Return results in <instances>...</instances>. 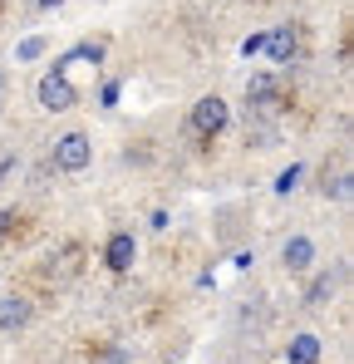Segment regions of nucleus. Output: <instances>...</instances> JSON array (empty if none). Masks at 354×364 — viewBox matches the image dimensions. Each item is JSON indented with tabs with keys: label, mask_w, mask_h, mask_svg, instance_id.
I'll return each mask as SVG.
<instances>
[{
	"label": "nucleus",
	"mask_w": 354,
	"mask_h": 364,
	"mask_svg": "<svg viewBox=\"0 0 354 364\" xmlns=\"http://www.w3.org/2000/svg\"><path fill=\"white\" fill-rule=\"evenodd\" d=\"M261 55H271V64H291L300 55V30L295 25H276L271 35H266V50Z\"/></svg>",
	"instance_id": "6"
},
{
	"label": "nucleus",
	"mask_w": 354,
	"mask_h": 364,
	"mask_svg": "<svg viewBox=\"0 0 354 364\" xmlns=\"http://www.w3.org/2000/svg\"><path fill=\"white\" fill-rule=\"evenodd\" d=\"M320 355H325V345H320V335H295L291 345H286V364H320Z\"/></svg>",
	"instance_id": "8"
},
{
	"label": "nucleus",
	"mask_w": 354,
	"mask_h": 364,
	"mask_svg": "<svg viewBox=\"0 0 354 364\" xmlns=\"http://www.w3.org/2000/svg\"><path fill=\"white\" fill-rule=\"evenodd\" d=\"M261 50H266V35H251V40L241 45V55H246V60H251V55H261Z\"/></svg>",
	"instance_id": "16"
},
{
	"label": "nucleus",
	"mask_w": 354,
	"mask_h": 364,
	"mask_svg": "<svg viewBox=\"0 0 354 364\" xmlns=\"http://www.w3.org/2000/svg\"><path fill=\"white\" fill-rule=\"evenodd\" d=\"M55 5H64V0H40V10H55Z\"/></svg>",
	"instance_id": "19"
},
{
	"label": "nucleus",
	"mask_w": 354,
	"mask_h": 364,
	"mask_svg": "<svg viewBox=\"0 0 354 364\" xmlns=\"http://www.w3.org/2000/svg\"><path fill=\"white\" fill-rule=\"evenodd\" d=\"M133 261H138V237L133 232H109V242H104V266L114 271V276H123V271H133Z\"/></svg>",
	"instance_id": "4"
},
{
	"label": "nucleus",
	"mask_w": 354,
	"mask_h": 364,
	"mask_svg": "<svg viewBox=\"0 0 354 364\" xmlns=\"http://www.w3.org/2000/svg\"><path fill=\"white\" fill-rule=\"evenodd\" d=\"M300 178H305V168H300V163H291V168L276 178V192H295V187H300Z\"/></svg>",
	"instance_id": "13"
},
{
	"label": "nucleus",
	"mask_w": 354,
	"mask_h": 364,
	"mask_svg": "<svg viewBox=\"0 0 354 364\" xmlns=\"http://www.w3.org/2000/svg\"><path fill=\"white\" fill-rule=\"evenodd\" d=\"M84 256V242H64V251H59V276H79V261Z\"/></svg>",
	"instance_id": "12"
},
{
	"label": "nucleus",
	"mask_w": 354,
	"mask_h": 364,
	"mask_svg": "<svg viewBox=\"0 0 354 364\" xmlns=\"http://www.w3.org/2000/svg\"><path fill=\"white\" fill-rule=\"evenodd\" d=\"M281 261H286V271H310V261H315V242H310V237H291V242L281 246Z\"/></svg>",
	"instance_id": "9"
},
{
	"label": "nucleus",
	"mask_w": 354,
	"mask_h": 364,
	"mask_svg": "<svg viewBox=\"0 0 354 364\" xmlns=\"http://www.w3.org/2000/svg\"><path fill=\"white\" fill-rule=\"evenodd\" d=\"M35 55H45V40H40V35H35V40H25V45H20V60H35Z\"/></svg>",
	"instance_id": "15"
},
{
	"label": "nucleus",
	"mask_w": 354,
	"mask_h": 364,
	"mask_svg": "<svg viewBox=\"0 0 354 364\" xmlns=\"http://www.w3.org/2000/svg\"><path fill=\"white\" fill-rule=\"evenodd\" d=\"M35 99H40V109H45V114H69V109L79 104V94H74V84H69L64 74H55V69H50V74L40 79V89H35Z\"/></svg>",
	"instance_id": "3"
},
{
	"label": "nucleus",
	"mask_w": 354,
	"mask_h": 364,
	"mask_svg": "<svg viewBox=\"0 0 354 364\" xmlns=\"http://www.w3.org/2000/svg\"><path fill=\"white\" fill-rule=\"evenodd\" d=\"M79 60H84V64H99V60H104V40H79L69 55H59V60H55V74H64L69 64H79Z\"/></svg>",
	"instance_id": "10"
},
{
	"label": "nucleus",
	"mask_w": 354,
	"mask_h": 364,
	"mask_svg": "<svg viewBox=\"0 0 354 364\" xmlns=\"http://www.w3.org/2000/svg\"><path fill=\"white\" fill-rule=\"evenodd\" d=\"M99 99H104V109H114V104H118V84H104V94H99Z\"/></svg>",
	"instance_id": "17"
},
{
	"label": "nucleus",
	"mask_w": 354,
	"mask_h": 364,
	"mask_svg": "<svg viewBox=\"0 0 354 364\" xmlns=\"http://www.w3.org/2000/svg\"><path fill=\"white\" fill-rule=\"evenodd\" d=\"M246 99H251V109H286L281 79H276L271 69H261V74H251V79H246Z\"/></svg>",
	"instance_id": "5"
},
{
	"label": "nucleus",
	"mask_w": 354,
	"mask_h": 364,
	"mask_svg": "<svg viewBox=\"0 0 354 364\" xmlns=\"http://www.w3.org/2000/svg\"><path fill=\"white\" fill-rule=\"evenodd\" d=\"M89 163H94V143H89V133L69 128V133H59V138H55V168H59V173H84Z\"/></svg>",
	"instance_id": "2"
},
{
	"label": "nucleus",
	"mask_w": 354,
	"mask_h": 364,
	"mask_svg": "<svg viewBox=\"0 0 354 364\" xmlns=\"http://www.w3.org/2000/svg\"><path fill=\"white\" fill-rule=\"evenodd\" d=\"M232 123V104L222 99V94H202L197 104H192V119H187V138H197V143H212L222 128Z\"/></svg>",
	"instance_id": "1"
},
{
	"label": "nucleus",
	"mask_w": 354,
	"mask_h": 364,
	"mask_svg": "<svg viewBox=\"0 0 354 364\" xmlns=\"http://www.w3.org/2000/svg\"><path fill=\"white\" fill-rule=\"evenodd\" d=\"M335 291H340V276H335V271H320V276L310 281V291H305V305H330Z\"/></svg>",
	"instance_id": "11"
},
{
	"label": "nucleus",
	"mask_w": 354,
	"mask_h": 364,
	"mask_svg": "<svg viewBox=\"0 0 354 364\" xmlns=\"http://www.w3.org/2000/svg\"><path fill=\"white\" fill-rule=\"evenodd\" d=\"M0 104H5V74H0Z\"/></svg>",
	"instance_id": "20"
},
{
	"label": "nucleus",
	"mask_w": 354,
	"mask_h": 364,
	"mask_svg": "<svg viewBox=\"0 0 354 364\" xmlns=\"http://www.w3.org/2000/svg\"><path fill=\"white\" fill-rule=\"evenodd\" d=\"M30 320H35L30 296H0V330H25Z\"/></svg>",
	"instance_id": "7"
},
{
	"label": "nucleus",
	"mask_w": 354,
	"mask_h": 364,
	"mask_svg": "<svg viewBox=\"0 0 354 364\" xmlns=\"http://www.w3.org/2000/svg\"><path fill=\"white\" fill-rule=\"evenodd\" d=\"M20 222H25L20 212H10V207H0V242H5L10 232H20Z\"/></svg>",
	"instance_id": "14"
},
{
	"label": "nucleus",
	"mask_w": 354,
	"mask_h": 364,
	"mask_svg": "<svg viewBox=\"0 0 354 364\" xmlns=\"http://www.w3.org/2000/svg\"><path fill=\"white\" fill-rule=\"evenodd\" d=\"M10 173H15V158H5V163H0V182L10 178Z\"/></svg>",
	"instance_id": "18"
}]
</instances>
